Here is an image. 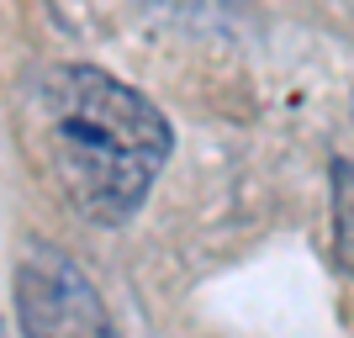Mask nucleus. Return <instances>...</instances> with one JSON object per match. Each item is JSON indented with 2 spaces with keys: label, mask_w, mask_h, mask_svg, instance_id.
Returning a JSON list of instances; mask_svg holds the SVG:
<instances>
[{
  "label": "nucleus",
  "mask_w": 354,
  "mask_h": 338,
  "mask_svg": "<svg viewBox=\"0 0 354 338\" xmlns=\"http://www.w3.org/2000/svg\"><path fill=\"white\" fill-rule=\"evenodd\" d=\"M333 265L354 275V159H333Z\"/></svg>",
  "instance_id": "7ed1b4c3"
},
{
  "label": "nucleus",
  "mask_w": 354,
  "mask_h": 338,
  "mask_svg": "<svg viewBox=\"0 0 354 338\" xmlns=\"http://www.w3.org/2000/svg\"><path fill=\"white\" fill-rule=\"evenodd\" d=\"M16 133L43 185L95 227L133 217L175 143L148 95L90 64L32 69L16 90Z\"/></svg>",
  "instance_id": "f257e3e1"
},
{
  "label": "nucleus",
  "mask_w": 354,
  "mask_h": 338,
  "mask_svg": "<svg viewBox=\"0 0 354 338\" xmlns=\"http://www.w3.org/2000/svg\"><path fill=\"white\" fill-rule=\"evenodd\" d=\"M16 317L27 338H117L95 280L53 243L27 249L16 265Z\"/></svg>",
  "instance_id": "f03ea898"
}]
</instances>
